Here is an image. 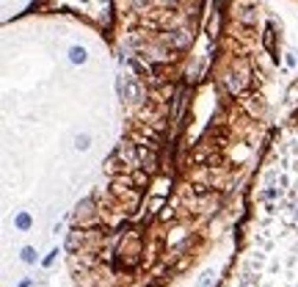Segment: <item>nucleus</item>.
I'll use <instances>...</instances> for the list:
<instances>
[{
  "label": "nucleus",
  "mask_w": 298,
  "mask_h": 287,
  "mask_svg": "<svg viewBox=\"0 0 298 287\" xmlns=\"http://www.w3.org/2000/svg\"><path fill=\"white\" fill-rule=\"evenodd\" d=\"M125 99H127V102H138V99H141V86H138V80H127Z\"/></svg>",
  "instance_id": "1"
},
{
  "label": "nucleus",
  "mask_w": 298,
  "mask_h": 287,
  "mask_svg": "<svg viewBox=\"0 0 298 287\" xmlns=\"http://www.w3.org/2000/svg\"><path fill=\"white\" fill-rule=\"evenodd\" d=\"M69 61L72 64H80V66H83L86 61H89V53H86V47H69Z\"/></svg>",
  "instance_id": "2"
},
{
  "label": "nucleus",
  "mask_w": 298,
  "mask_h": 287,
  "mask_svg": "<svg viewBox=\"0 0 298 287\" xmlns=\"http://www.w3.org/2000/svg\"><path fill=\"white\" fill-rule=\"evenodd\" d=\"M89 147H91V135L89 133H77L75 135V149L77 152H86Z\"/></svg>",
  "instance_id": "3"
},
{
  "label": "nucleus",
  "mask_w": 298,
  "mask_h": 287,
  "mask_svg": "<svg viewBox=\"0 0 298 287\" xmlns=\"http://www.w3.org/2000/svg\"><path fill=\"white\" fill-rule=\"evenodd\" d=\"M20 257H22V262L33 265V262H36V249H33V246H25V249L20 252Z\"/></svg>",
  "instance_id": "4"
},
{
  "label": "nucleus",
  "mask_w": 298,
  "mask_h": 287,
  "mask_svg": "<svg viewBox=\"0 0 298 287\" xmlns=\"http://www.w3.org/2000/svg\"><path fill=\"white\" fill-rule=\"evenodd\" d=\"M14 224H17V229H22V232L31 229V216H28V213H20V216L14 218Z\"/></svg>",
  "instance_id": "5"
},
{
  "label": "nucleus",
  "mask_w": 298,
  "mask_h": 287,
  "mask_svg": "<svg viewBox=\"0 0 298 287\" xmlns=\"http://www.w3.org/2000/svg\"><path fill=\"white\" fill-rule=\"evenodd\" d=\"M213 282H215V271H204L201 273V279L196 282V287H210Z\"/></svg>",
  "instance_id": "6"
},
{
  "label": "nucleus",
  "mask_w": 298,
  "mask_h": 287,
  "mask_svg": "<svg viewBox=\"0 0 298 287\" xmlns=\"http://www.w3.org/2000/svg\"><path fill=\"white\" fill-rule=\"evenodd\" d=\"M265 47H268V50H273V31H265Z\"/></svg>",
  "instance_id": "7"
},
{
  "label": "nucleus",
  "mask_w": 298,
  "mask_h": 287,
  "mask_svg": "<svg viewBox=\"0 0 298 287\" xmlns=\"http://www.w3.org/2000/svg\"><path fill=\"white\" fill-rule=\"evenodd\" d=\"M213 3H215V6H221V3H224V0H213Z\"/></svg>",
  "instance_id": "8"
},
{
  "label": "nucleus",
  "mask_w": 298,
  "mask_h": 287,
  "mask_svg": "<svg viewBox=\"0 0 298 287\" xmlns=\"http://www.w3.org/2000/svg\"><path fill=\"white\" fill-rule=\"evenodd\" d=\"M296 216H298V207H296Z\"/></svg>",
  "instance_id": "9"
}]
</instances>
